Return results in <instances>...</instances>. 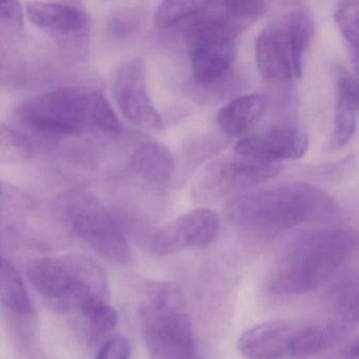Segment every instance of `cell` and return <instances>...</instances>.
Returning a JSON list of instances; mask_svg holds the SVG:
<instances>
[{"label":"cell","instance_id":"obj_1","mask_svg":"<svg viewBox=\"0 0 359 359\" xmlns=\"http://www.w3.org/2000/svg\"><path fill=\"white\" fill-rule=\"evenodd\" d=\"M335 199L306 182H283L238 195L226 205L234 226L251 232L274 234L304 222L335 215Z\"/></svg>","mask_w":359,"mask_h":359},{"label":"cell","instance_id":"obj_2","mask_svg":"<svg viewBox=\"0 0 359 359\" xmlns=\"http://www.w3.org/2000/svg\"><path fill=\"white\" fill-rule=\"evenodd\" d=\"M356 249L352 229L327 226L304 233L275 266L271 291L281 295L316 291L332 280Z\"/></svg>","mask_w":359,"mask_h":359},{"label":"cell","instance_id":"obj_3","mask_svg":"<svg viewBox=\"0 0 359 359\" xmlns=\"http://www.w3.org/2000/svg\"><path fill=\"white\" fill-rule=\"evenodd\" d=\"M29 129L48 136L117 135L123 125L100 91L60 88L26 100L18 109Z\"/></svg>","mask_w":359,"mask_h":359},{"label":"cell","instance_id":"obj_4","mask_svg":"<svg viewBox=\"0 0 359 359\" xmlns=\"http://www.w3.org/2000/svg\"><path fill=\"white\" fill-rule=\"evenodd\" d=\"M251 25L231 1H209L205 11L187 22V41L192 74L201 85L217 83L236 56L239 33Z\"/></svg>","mask_w":359,"mask_h":359},{"label":"cell","instance_id":"obj_5","mask_svg":"<svg viewBox=\"0 0 359 359\" xmlns=\"http://www.w3.org/2000/svg\"><path fill=\"white\" fill-rule=\"evenodd\" d=\"M140 318L152 359H196L192 323L177 283L157 281L149 285Z\"/></svg>","mask_w":359,"mask_h":359},{"label":"cell","instance_id":"obj_6","mask_svg":"<svg viewBox=\"0 0 359 359\" xmlns=\"http://www.w3.org/2000/svg\"><path fill=\"white\" fill-rule=\"evenodd\" d=\"M313 35V18L302 4L292 6L266 27L255 41L256 64L262 76L273 83L300 79Z\"/></svg>","mask_w":359,"mask_h":359},{"label":"cell","instance_id":"obj_7","mask_svg":"<svg viewBox=\"0 0 359 359\" xmlns=\"http://www.w3.org/2000/svg\"><path fill=\"white\" fill-rule=\"evenodd\" d=\"M68 215L75 233L108 259L127 264L131 249L123 229L95 197L85 192L71 195Z\"/></svg>","mask_w":359,"mask_h":359},{"label":"cell","instance_id":"obj_8","mask_svg":"<svg viewBox=\"0 0 359 359\" xmlns=\"http://www.w3.org/2000/svg\"><path fill=\"white\" fill-rule=\"evenodd\" d=\"M281 169L283 165L279 163L243 156L219 159L199 176L195 184L194 196L203 201L222 198L264 184L276 177Z\"/></svg>","mask_w":359,"mask_h":359},{"label":"cell","instance_id":"obj_9","mask_svg":"<svg viewBox=\"0 0 359 359\" xmlns=\"http://www.w3.org/2000/svg\"><path fill=\"white\" fill-rule=\"evenodd\" d=\"M111 92L117 108L130 123L151 131L163 129V119L149 94L146 62L142 58H132L117 69Z\"/></svg>","mask_w":359,"mask_h":359},{"label":"cell","instance_id":"obj_10","mask_svg":"<svg viewBox=\"0 0 359 359\" xmlns=\"http://www.w3.org/2000/svg\"><path fill=\"white\" fill-rule=\"evenodd\" d=\"M306 321L277 319L243 332L237 348L248 359H302Z\"/></svg>","mask_w":359,"mask_h":359},{"label":"cell","instance_id":"obj_11","mask_svg":"<svg viewBox=\"0 0 359 359\" xmlns=\"http://www.w3.org/2000/svg\"><path fill=\"white\" fill-rule=\"evenodd\" d=\"M220 231V219L212 210H192L151 235L149 245L157 255H171L190 248L211 245Z\"/></svg>","mask_w":359,"mask_h":359},{"label":"cell","instance_id":"obj_12","mask_svg":"<svg viewBox=\"0 0 359 359\" xmlns=\"http://www.w3.org/2000/svg\"><path fill=\"white\" fill-rule=\"evenodd\" d=\"M308 149L306 132L290 123H276L257 133L248 134L235 146L239 156L272 163L302 158Z\"/></svg>","mask_w":359,"mask_h":359},{"label":"cell","instance_id":"obj_13","mask_svg":"<svg viewBox=\"0 0 359 359\" xmlns=\"http://www.w3.org/2000/svg\"><path fill=\"white\" fill-rule=\"evenodd\" d=\"M27 14L32 24L60 39H81L91 28L87 12L73 4H27Z\"/></svg>","mask_w":359,"mask_h":359},{"label":"cell","instance_id":"obj_14","mask_svg":"<svg viewBox=\"0 0 359 359\" xmlns=\"http://www.w3.org/2000/svg\"><path fill=\"white\" fill-rule=\"evenodd\" d=\"M27 275L31 285L41 296L62 302L79 279L77 257L33 260L29 264Z\"/></svg>","mask_w":359,"mask_h":359},{"label":"cell","instance_id":"obj_15","mask_svg":"<svg viewBox=\"0 0 359 359\" xmlns=\"http://www.w3.org/2000/svg\"><path fill=\"white\" fill-rule=\"evenodd\" d=\"M337 100H336L335 123L329 150L344 148L356 132L358 88L357 81L346 69L339 67L335 72Z\"/></svg>","mask_w":359,"mask_h":359},{"label":"cell","instance_id":"obj_16","mask_svg":"<svg viewBox=\"0 0 359 359\" xmlns=\"http://www.w3.org/2000/svg\"><path fill=\"white\" fill-rule=\"evenodd\" d=\"M268 108V98L262 94H248L235 98L220 109L217 123L226 135H248L259 123Z\"/></svg>","mask_w":359,"mask_h":359},{"label":"cell","instance_id":"obj_17","mask_svg":"<svg viewBox=\"0 0 359 359\" xmlns=\"http://www.w3.org/2000/svg\"><path fill=\"white\" fill-rule=\"evenodd\" d=\"M130 168L148 184L165 187L173 177L175 163L167 146L159 142H147L135 151Z\"/></svg>","mask_w":359,"mask_h":359},{"label":"cell","instance_id":"obj_18","mask_svg":"<svg viewBox=\"0 0 359 359\" xmlns=\"http://www.w3.org/2000/svg\"><path fill=\"white\" fill-rule=\"evenodd\" d=\"M0 304L18 314L33 313L32 300L24 279L14 266L0 256Z\"/></svg>","mask_w":359,"mask_h":359},{"label":"cell","instance_id":"obj_19","mask_svg":"<svg viewBox=\"0 0 359 359\" xmlns=\"http://www.w3.org/2000/svg\"><path fill=\"white\" fill-rule=\"evenodd\" d=\"M209 1L198 0H168L163 1L155 12V26L161 30H171L186 25L195 16L205 11Z\"/></svg>","mask_w":359,"mask_h":359},{"label":"cell","instance_id":"obj_20","mask_svg":"<svg viewBox=\"0 0 359 359\" xmlns=\"http://www.w3.org/2000/svg\"><path fill=\"white\" fill-rule=\"evenodd\" d=\"M81 314L87 321L88 336L90 342L93 344L106 342L118 323L116 310L102 300L92 302L85 310L81 311Z\"/></svg>","mask_w":359,"mask_h":359},{"label":"cell","instance_id":"obj_21","mask_svg":"<svg viewBox=\"0 0 359 359\" xmlns=\"http://www.w3.org/2000/svg\"><path fill=\"white\" fill-rule=\"evenodd\" d=\"M32 153L29 140L20 132L0 121V163H20Z\"/></svg>","mask_w":359,"mask_h":359},{"label":"cell","instance_id":"obj_22","mask_svg":"<svg viewBox=\"0 0 359 359\" xmlns=\"http://www.w3.org/2000/svg\"><path fill=\"white\" fill-rule=\"evenodd\" d=\"M359 5L356 0L341 1L334 12V20L355 52L358 48Z\"/></svg>","mask_w":359,"mask_h":359},{"label":"cell","instance_id":"obj_23","mask_svg":"<svg viewBox=\"0 0 359 359\" xmlns=\"http://www.w3.org/2000/svg\"><path fill=\"white\" fill-rule=\"evenodd\" d=\"M131 344L125 336L113 335L104 342L96 359H130Z\"/></svg>","mask_w":359,"mask_h":359},{"label":"cell","instance_id":"obj_24","mask_svg":"<svg viewBox=\"0 0 359 359\" xmlns=\"http://www.w3.org/2000/svg\"><path fill=\"white\" fill-rule=\"evenodd\" d=\"M0 22L20 30L24 26V9L16 1H0Z\"/></svg>","mask_w":359,"mask_h":359},{"label":"cell","instance_id":"obj_25","mask_svg":"<svg viewBox=\"0 0 359 359\" xmlns=\"http://www.w3.org/2000/svg\"><path fill=\"white\" fill-rule=\"evenodd\" d=\"M137 22L130 16H117L111 22V31L118 37L130 36L137 28Z\"/></svg>","mask_w":359,"mask_h":359}]
</instances>
